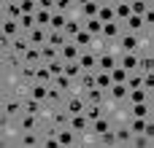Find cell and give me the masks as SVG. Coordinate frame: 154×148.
<instances>
[{"mask_svg":"<svg viewBox=\"0 0 154 148\" xmlns=\"http://www.w3.org/2000/svg\"><path fill=\"white\" fill-rule=\"evenodd\" d=\"M65 113L68 116H84V111H87V100H84V94H79V92H73L68 100H65Z\"/></svg>","mask_w":154,"mask_h":148,"instance_id":"cell-1","label":"cell"},{"mask_svg":"<svg viewBox=\"0 0 154 148\" xmlns=\"http://www.w3.org/2000/svg\"><path fill=\"white\" fill-rule=\"evenodd\" d=\"M24 113V102L19 97H5L3 100V119H19Z\"/></svg>","mask_w":154,"mask_h":148,"instance_id":"cell-2","label":"cell"},{"mask_svg":"<svg viewBox=\"0 0 154 148\" xmlns=\"http://www.w3.org/2000/svg\"><path fill=\"white\" fill-rule=\"evenodd\" d=\"M79 67H81V73H95V70H97V54H95L92 49L81 51V54H79Z\"/></svg>","mask_w":154,"mask_h":148,"instance_id":"cell-3","label":"cell"},{"mask_svg":"<svg viewBox=\"0 0 154 148\" xmlns=\"http://www.w3.org/2000/svg\"><path fill=\"white\" fill-rule=\"evenodd\" d=\"M116 65H119V54H111V51L97 54V73H111Z\"/></svg>","mask_w":154,"mask_h":148,"instance_id":"cell-4","label":"cell"},{"mask_svg":"<svg viewBox=\"0 0 154 148\" xmlns=\"http://www.w3.org/2000/svg\"><path fill=\"white\" fill-rule=\"evenodd\" d=\"M81 30H84V19H81V16H70L68 24H65V30H62V35H65L68 40H73Z\"/></svg>","mask_w":154,"mask_h":148,"instance_id":"cell-5","label":"cell"},{"mask_svg":"<svg viewBox=\"0 0 154 148\" xmlns=\"http://www.w3.org/2000/svg\"><path fill=\"white\" fill-rule=\"evenodd\" d=\"M119 35H122V24H119V22H108V24H103V30H100V38H103L106 43L119 40Z\"/></svg>","mask_w":154,"mask_h":148,"instance_id":"cell-6","label":"cell"},{"mask_svg":"<svg viewBox=\"0 0 154 148\" xmlns=\"http://www.w3.org/2000/svg\"><path fill=\"white\" fill-rule=\"evenodd\" d=\"M79 54H81V49H79L73 40H68V43L60 49V59H62L65 65H68V62H79Z\"/></svg>","mask_w":154,"mask_h":148,"instance_id":"cell-7","label":"cell"},{"mask_svg":"<svg viewBox=\"0 0 154 148\" xmlns=\"http://www.w3.org/2000/svg\"><path fill=\"white\" fill-rule=\"evenodd\" d=\"M106 97H108L106 102H122V105H125V102H127V86H125V84H114V86L106 92Z\"/></svg>","mask_w":154,"mask_h":148,"instance_id":"cell-8","label":"cell"},{"mask_svg":"<svg viewBox=\"0 0 154 148\" xmlns=\"http://www.w3.org/2000/svg\"><path fill=\"white\" fill-rule=\"evenodd\" d=\"M14 121H16L19 132H38V116H27V113H22V116L14 119Z\"/></svg>","mask_w":154,"mask_h":148,"instance_id":"cell-9","label":"cell"},{"mask_svg":"<svg viewBox=\"0 0 154 148\" xmlns=\"http://www.w3.org/2000/svg\"><path fill=\"white\" fill-rule=\"evenodd\" d=\"M22 13H24V11H22V3H16V0H5V3H3V16H5V19H16V22H19Z\"/></svg>","mask_w":154,"mask_h":148,"instance_id":"cell-10","label":"cell"},{"mask_svg":"<svg viewBox=\"0 0 154 148\" xmlns=\"http://www.w3.org/2000/svg\"><path fill=\"white\" fill-rule=\"evenodd\" d=\"M138 59L141 54H119V67L127 73H138Z\"/></svg>","mask_w":154,"mask_h":148,"instance_id":"cell-11","label":"cell"},{"mask_svg":"<svg viewBox=\"0 0 154 148\" xmlns=\"http://www.w3.org/2000/svg\"><path fill=\"white\" fill-rule=\"evenodd\" d=\"M57 143L62 148H70V146H76L79 143V135L76 132H70L68 127H62V129H57Z\"/></svg>","mask_w":154,"mask_h":148,"instance_id":"cell-12","label":"cell"},{"mask_svg":"<svg viewBox=\"0 0 154 148\" xmlns=\"http://www.w3.org/2000/svg\"><path fill=\"white\" fill-rule=\"evenodd\" d=\"M41 135L38 132H22V138H19V143L16 146L19 148H41Z\"/></svg>","mask_w":154,"mask_h":148,"instance_id":"cell-13","label":"cell"},{"mask_svg":"<svg viewBox=\"0 0 154 148\" xmlns=\"http://www.w3.org/2000/svg\"><path fill=\"white\" fill-rule=\"evenodd\" d=\"M19 30H22V27H19L16 19H5V16H3V38L16 40V38H19Z\"/></svg>","mask_w":154,"mask_h":148,"instance_id":"cell-14","label":"cell"},{"mask_svg":"<svg viewBox=\"0 0 154 148\" xmlns=\"http://www.w3.org/2000/svg\"><path fill=\"white\" fill-rule=\"evenodd\" d=\"M51 124L49 127H57V129H62V127H68V121H70V116L65 113V108H51Z\"/></svg>","mask_w":154,"mask_h":148,"instance_id":"cell-15","label":"cell"},{"mask_svg":"<svg viewBox=\"0 0 154 148\" xmlns=\"http://www.w3.org/2000/svg\"><path fill=\"white\" fill-rule=\"evenodd\" d=\"M130 119H152V100L141 105H130Z\"/></svg>","mask_w":154,"mask_h":148,"instance_id":"cell-16","label":"cell"},{"mask_svg":"<svg viewBox=\"0 0 154 148\" xmlns=\"http://www.w3.org/2000/svg\"><path fill=\"white\" fill-rule=\"evenodd\" d=\"M114 138H116V146H130L133 132L127 129V124H116V127H114Z\"/></svg>","mask_w":154,"mask_h":148,"instance_id":"cell-17","label":"cell"},{"mask_svg":"<svg viewBox=\"0 0 154 148\" xmlns=\"http://www.w3.org/2000/svg\"><path fill=\"white\" fill-rule=\"evenodd\" d=\"M68 19H70L68 13L54 11V13H51V22H49V30H51V32H62V30H65V24H68Z\"/></svg>","mask_w":154,"mask_h":148,"instance_id":"cell-18","label":"cell"},{"mask_svg":"<svg viewBox=\"0 0 154 148\" xmlns=\"http://www.w3.org/2000/svg\"><path fill=\"white\" fill-rule=\"evenodd\" d=\"M27 38H30V43H32L35 49H41V46H46V38H49V30H46V27H35V30H32V32H30Z\"/></svg>","mask_w":154,"mask_h":148,"instance_id":"cell-19","label":"cell"},{"mask_svg":"<svg viewBox=\"0 0 154 148\" xmlns=\"http://www.w3.org/2000/svg\"><path fill=\"white\" fill-rule=\"evenodd\" d=\"M152 100V94L146 92V89H133V92H127V105H141V102H149Z\"/></svg>","mask_w":154,"mask_h":148,"instance_id":"cell-20","label":"cell"},{"mask_svg":"<svg viewBox=\"0 0 154 148\" xmlns=\"http://www.w3.org/2000/svg\"><path fill=\"white\" fill-rule=\"evenodd\" d=\"M68 129H70V132H76V135L87 132V129H89V121H87V116H70V121H68Z\"/></svg>","mask_w":154,"mask_h":148,"instance_id":"cell-21","label":"cell"},{"mask_svg":"<svg viewBox=\"0 0 154 148\" xmlns=\"http://www.w3.org/2000/svg\"><path fill=\"white\" fill-rule=\"evenodd\" d=\"M149 124H154L152 119H130V121H127V129H130V132H133V138H135V135H143Z\"/></svg>","mask_w":154,"mask_h":148,"instance_id":"cell-22","label":"cell"},{"mask_svg":"<svg viewBox=\"0 0 154 148\" xmlns=\"http://www.w3.org/2000/svg\"><path fill=\"white\" fill-rule=\"evenodd\" d=\"M97 19H100L103 24L116 22V16H114V5H111V3H100V8H97Z\"/></svg>","mask_w":154,"mask_h":148,"instance_id":"cell-23","label":"cell"},{"mask_svg":"<svg viewBox=\"0 0 154 148\" xmlns=\"http://www.w3.org/2000/svg\"><path fill=\"white\" fill-rule=\"evenodd\" d=\"M30 46H32V43H30V38H27V35H19V38H16L14 43H11L14 54H19V57H24V54L30 51Z\"/></svg>","mask_w":154,"mask_h":148,"instance_id":"cell-24","label":"cell"},{"mask_svg":"<svg viewBox=\"0 0 154 148\" xmlns=\"http://www.w3.org/2000/svg\"><path fill=\"white\" fill-rule=\"evenodd\" d=\"M22 62L24 65H32V67H38V65H43V57H41V49H35V46H30V51L22 57Z\"/></svg>","mask_w":154,"mask_h":148,"instance_id":"cell-25","label":"cell"},{"mask_svg":"<svg viewBox=\"0 0 154 148\" xmlns=\"http://www.w3.org/2000/svg\"><path fill=\"white\" fill-rule=\"evenodd\" d=\"M46 94H49V86L46 84H30V97L32 100H38V102L46 105Z\"/></svg>","mask_w":154,"mask_h":148,"instance_id":"cell-26","label":"cell"},{"mask_svg":"<svg viewBox=\"0 0 154 148\" xmlns=\"http://www.w3.org/2000/svg\"><path fill=\"white\" fill-rule=\"evenodd\" d=\"M84 116H87V121H89V124H95L97 119H103V116H106V105H87Z\"/></svg>","mask_w":154,"mask_h":148,"instance_id":"cell-27","label":"cell"},{"mask_svg":"<svg viewBox=\"0 0 154 148\" xmlns=\"http://www.w3.org/2000/svg\"><path fill=\"white\" fill-rule=\"evenodd\" d=\"M89 129H92V132H95L97 138H103L106 132H111V129H114V124H111V121H108V119L103 116V119H97L95 124H89Z\"/></svg>","mask_w":154,"mask_h":148,"instance_id":"cell-28","label":"cell"},{"mask_svg":"<svg viewBox=\"0 0 154 148\" xmlns=\"http://www.w3.org/2000/svg\"><path fill=\"white\" fill-rule=\"evenodd\" d=\"M24 113H27V116H41V113H43V102L27 97V100H24Z\"/></svg>","mask_w":154,"mask_h":148,"instance_id":"cell-29","label":"cell"},{"mask_svg":"<svg viewBox=\"0 0 154 148\" xmlns=\"http://www.w3.org/2000/svg\"><path fill=\"white\" fill-rule=\"evenodd\" d=\"M19 27L30 35L35 27H38V22H35V13H22V19H19Z\"/></svg>","mask_w":154,"mask_h":148,"instance_id":"cell-30","label":"cell"},{"mask_svg":"<svg viewBox=\"0 0 154 148\" xmlns=\"http://www.w3.org/2000/svg\"><path fill=\"white\" fill-rule=\"evenodd\" d=\"M125 86H127V92H133V89H143V73H130L127 81H125Z\"/></svg>","mask_w":154,"mask_h":148,"instance_id":"cell-31","label":"cell"},{"mask_svg":"<svg viewBox=\"0 0 154 148\" xmlns=\"http://www.w3.org/2000/svg\"><path fill=\"white\" fill-rule=\"evenodd\" d=\"M46 43H49V46H54V49L60 51V49L68 43V38H65L62 32H51V30H49V38H46Z\"/></svg>","mask_w":154,"mask_h":148,"instance_id":"cell-32","label":"cell"},{"mask_svg":"<svg viewBox=\"0 0 154 148\" xmlns=\"http://www.w3.org/2000/svg\"><path fill=\"white\" fill-rule=\"evenodd\" d=\"M95 86H97V89H103V92H108V89L114 86V84H111V75H108V73H97V70H95Z\"/></svg>","mask_w":154,"mask_h":148,"instance_id":"cell-33","label":"cell"},{"mask_svg":"<svg viewBox=\"0 0 154 148\" xmlns=\"http://www.w3.org/2000/svg\"><path fill=\"white\" fill-rule=\"evenodd\" d=\"M84 30H87L89 35H95V38H97V35H100V30H103V22H100V19H84Z\"/></svg>","mask_w":154,"mask_h":148,"instance_id":"cell-34","label":"cell"},{"mask_svg":"<svg viewBox=\"0 0 154 148\" xmlns=\"http://www.w3.org/2000/svg\"><path fill=\"white\" fill-rule=\"evenodd\" d=\"M41 57H43V65H46V62L60 59V51H57L54 46H49V43H46V46H41Z\"/></svg>","mask_w":154,"mask_h":148,"instance_id":"cell-35","label":"cell"},{"mask_svg":"<svg viewBox=\"0 0 154 148\" xmlns=\"http://www.w3.org/2000/svg\"><path fill=\"white\" fill-rule=\"evenodd\" d=\"M62 75H68V78L76 84V81L81 78V67H79V62H68V65H65V73H62Z\"/></svg>","mask_w":154,"mask_h":148,"instance_id":"cell-36","label":"cell"},{"mask_svg":"<svg viewBox=\"0 0 154 148\" xmlns=\"http://www.w3.org/2000/svg\"><path fill=\"white\" fill-rule=\"evenodd\" d=\"M51 86H57L62 94H65V92H73V89H76V86H73V81H70L68 75H60V78H54V84H51Z\"/></svg>","mask_w":154,"mask_h":148,"instance_id":"cell-37","label":"cell"},{"mask_svg":"<svg viewBox=\"0 0 154 148\" xmlns=\"http://www.w3.org/2000/svg\"><path fill=\"white\" fill-rule=\"evenodd\" d=\"M114 16H116V22L122 24V22L130 16V3H119V5H114Z\"/></svg>","mask_w":154,"mask_h":148,"instance_id":"cell-38","label":"cell"},{"mask_svg":"<svg viewBox=\"0 0 154 148\" xmlns=\"http://www.w3.org/2000/svg\"><path fill=\"white\" fill-rule=\"evenodd\" d=\"M51 13H54V11H43V8H38V11H35V22H38V27H46V30H49Z\"/></svg>","mask_w":154,"mask_h":148,"instance_id":"cell-39","label":"cell"},{"mask_svg":"<svg viewBox=\"0 0 154 148\" xmlns=\"http://www.w3.org/2000/svg\"><path fill=\"white\" fill-rule=\"evenodd\" d=\"M46 67H49L51 78H60V75L65 73V62H62V59H54V62H46Z\"/></svg>","mask_w":154,"mask_h":148,"instance_id":"cell-40","label":"cell"},{"mask_svg":"<svg viewBox=\"0 0 154 148\" xmlns=\"http://www.w3.org/2000/svg\"><path fill=\"white\" fill-rule=\"evenodd\" d=\"M19 78L27 81V84H35V67L32 65H22L19 67Z\"/></svg>","mask_w":154,"mask_h":148,"instance_id":"cell-41","label":"cell"},{"mask_svg":"<svg viewBox=\"0 0 154 148\" xmlns=\"http://www.w3.org/2000/svg\"><path fill=\"white\" fill-rule=\"evenodd\" d=\"M149 5H152L149 0H130V13H135V16H143V11H146Z\"/></svg>","mask_w":154,"mask_h":148,"instance_id":"cell-42","label":"cell"},{"mask_svg":"<svg viewBox=\"0 0 154 148\" xmlns=\"http://www.w3.org/2000/svg\"><path fill=\"white\" fill-rule=\"evenodd\" d=\"M108 75H111V84H125V81H127V75H130V73H127V70H122V67H119V65H116V67H114V70H111V73H108Z\"/></svg>","mask_w":154,"mask_h":148,"instance_id":"cell-43","label":"cell"},{"mask_svg":"<svg viewBox=\"0 0 154 148\" xmlns=\"http://www.w3.org/2000/svg\"><path fill=\"white\" fill-rule=\"evenodd\" d=\"M130 148H152V140L143 138V135H135V138L130 140Z\"/></svg>","mask_w":154,"mask_h":148,"instance_id":"cell-44","label":"cell"},{"mask_svg":"<svg viewBox=\"0 0 154 148\" xmlns=\"http://www.w3.org/2000/svg\"><path fill=\"white\" fill-rule=\"evenodd\" d=\"M70 8H76V5H73V0H57V8H54V11H60V13H68Z\"/></svg>","mask_w":154,"mask_h":148,"instance_id":"cell-45","label":"cell"},{"mask_svg":"<svg viewBox=\"0 0 154 148\" xmlns=\"http://www.w3.org/2000/svg\"><path fill=\"white\" fill-rule=\"evenodd\" d=\"M143 89L152 94V89H154V73H143Z\"/></svg>","mask_w":154,"mask_h":148,"instance_id":"cell-46","label":"cell"},{"mask_svg":"<svg viewBox=\"0 0 154 148\" xmlns=\"http://www.w3.org/2000/svg\"><path fill=\"white\" fill-rule=\"evenodd\" d=\"M22 11H24V13H35V11H38V3H32V0H22Z\"/></svg>","mask_w":154,"mask_h":148,"instance_id":"cell-47","label":"cell"},{"mask_svg":"<svg viewBox=\"0 0 154 148\" xmlns=\"http://www.w3.org/2000/svg\"><path fill=\"white\" fill-rule=\"evenodd\" d=\"M41 148H62V146L57 143V138H43L41 140Z\"/></svg>","mask_w":154,"mask_h":148,"instance_id":"cell-48","label":"cell"},{"mask_svg":"<svg viewBox=\"0 0 154 148\" xmlns=\"http://www.w3.org/2000/svg\"><path fill=\"white\" fill-rule=\"evenodd\" d=\"M38 8H43V11H54V8H57V0H38Z\"/></svg>","mask_w":154,"mask_h":148,"instance_id":"cell-49","label":"cell"},{"mask_svg":"<svg viewBox=\"0 0 154 148\" xmlns=\"http://www.w3.org/2000/svg\"><path fill=\"white\" fill-rule=\"evenodd\" d=\"M87 3H92V0H73V5H76V8H81V5H87ZM100 3H103V0H100Z\"/></svg>","mask_w":154,"mask_h":148,"instance_id":"cell-50","label":"cell"},{"mask_svg":"<svg viewBox=\"0 0 154 148\" xmlns=\"http://www.w3.org/2000/svg\"><path fill=\"white\" fill-rule=\"evenodd\" d=\"M106 3H111V5H119V3H130V0H106Z\"/></svg>","mask_w":154,"mask_h":148,"instance_id":"cell-51","label":"cell"},{"mask_svg":"<svg viewBox=\"0 0 154 148\" xmlns=\"http://www.w3.org/2000/svg\"><path fill=\"white\" fill-rule=\"evenodd\" d=\"M70 148H87V146H81V143H76V146H70Z\"/></svg>","mask_w":154,"mask_h":148,"instance_id":"cell-52","label":"cell"},{"mask_svg":"<svg viewBox=\"0 0 154 148\" xmlns=\"http://www.w3.org/2000/svg\"><path fill=\"white\" fill-rule=\"evenodd\" d=\"M116 148H130V146H116Z\"/></svg>","mask_w":154,"mask_h":148,"instance_id":"cell-53","label":"cell"},{"mask_svg":"<svg viewBox=\"0 0 154 148\" xmlns=\"http://www.w3.org/2000/svg\"><path fill=\"white\" fill-rule=\"evenodd\" d=\"M3 148H8V143H3Z\"/></svg>","mask_w":154,"mask_h":148,"instance_id":"cell-54","label":"cell"},{"mask_svg":"<svg viewBox=\"0 0 154 148\" xmlns=\"http://www.w3.org/2000/svg\"><path fill=\"white\" fill-rule=\"evenodd\" d=\"M3 3H5V0H3ZM16 3H22V0H16Z\"/></svg>","mask_w":154,"mask_h":148,"instance_id":"cell-55","label":"cell"},{"mask_svg":"<svg viewBox=\"0 0 154 148\" xmlns=\"http://www.w3.org/2000/svg\"><path fill=\"white\" fill-rule=\"evenodd\" d=\"M32 3H38V0H32Z\"/></svg>","mask_w":154,"mask_h":148,"instance_id":"cell-56","label":"cell"}]
</instances>
